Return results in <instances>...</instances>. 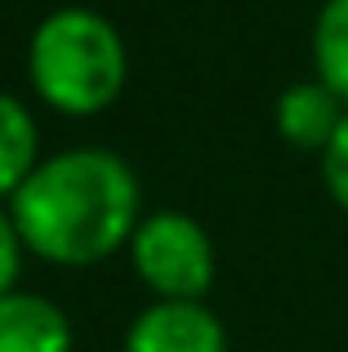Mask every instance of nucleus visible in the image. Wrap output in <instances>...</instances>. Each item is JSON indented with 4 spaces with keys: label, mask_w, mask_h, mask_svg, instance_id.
Wrapping results in <instances>:
<instances>
[{
    "label": "nucleus",
    "mask_w": 348,
    "mask_h": 352,
    "mask_svg": "<svg viewBox=\"0 0 348 352\" xmlns=\"http://www.w3.org/2000/svg\"><path fill=\"white\" fill-rule=\"evenodd\" d=\"M23 250L58 267H89L130 245L139 228V179L107 147L54 152L9 197Z\"/></svg>",
    "instance_id": "nucleus-1"
},
{
    "label": "nucleus",
    "mask_w": 348,
    "mask_h": 352,
    "mask_svg": "<svg viewBox=\"0 0 348 352\" xmlns=\"http://www.w3.org/2000/svg\"><path fill=\"white\" fill-rule=\"evenodd\" d=\"M130 58L103 14L63 5L36 23L27 41V80L36 98L63 116H98L121 98Z\"/></svg>",
    "instance_id": "nucleus-2"
},
{
    "label": "nucleus",
    "mask_w": 348,
    "mask_h": 352,
    "mask_svg": "<svg viewBox=\"0 0 348 352\" xmlns=\"http://www.w3.org/2000/svg\"><path fill=\"white\" fill-rule=\"evenodd\" d=\"M130 263L157 299L201 303L215 285V245L183 210H152L130 236Z\"/></svg>",
    "instance_id": "nucleus-3"
},
{
    "label": "nucleus",
    "mask_w": 348,
    "mask_h": 352,
    "mask_svg": "<svg viewBox=\"0 0 348 352\" xmlns=\"http://www.w3.org/2000/svg\"><path fill=\"white\" fill-rule=\"evenodd\" d=\"M121 352H228V335L206 303L157 299L130 321Z\"/></svg>",
    "instance_id": "nucleus-4"
},
{
    "label": "nucleus",
    "mask_w": 348,
    "mask_h": 352,
    "mask_svg": "<svg viewBox=\"0 0 348 352\" xmlns=\"http://www.w3.org/2000/svg\"><path fill=\"white\" fill-rule=\"evenodd\" d=\"M0 352H72V321L32 290L0 294Z\"/></svg>",
    "instance_id": "nucleus-5"
},
{
    "label": "nucleus",
    "mask_w": 348,
    "mask_h": 352,
    "mask_svg": "<svg viewBox=\"0 0 348 352\" xmlns=\"http://www.w3.org/2000/svg\"><path fill=\"white\" fill-rule=\"evenodd\" d=\"M344 116H348V107L322 80H299V85L281 89V98H277V134L290 147H299V152L322 156L331 147V138L340 134Z\"/></svg>",
    "instance_id": "nucleus-6"
},
{
    "label": "nucleus",
    "mask_w": 348,
    "mask_h": 352,
    "mask_svg": "<svg viewBox=\"0 0 348 352\" xmlns=\"http://www.w3.org/2000/svg\"><path fill=\"white\" fill-rule=\"evenodd\" d=\"M36 165H41V129H36V116L14 94L0 89V201L14 197L32 179Z\"/></svg>",
    "instance_id": "nucleus-7"
},
{
    "label": "nucleus",
    "mask_w": 348,
    "mask_h": 352,
    "mask_svg": "<svg viewBox=\"0 0 348 352\" xmlns=\"http://www.w3.org/2000/svg\"><path fill=\"white\" fill-rule=\"evenodd\" d=\"M317 80L348 107V0H326L313 23Z\"/></svg>",
    "instance_id": "nucleus-8"
},
{
    "label": "nucleus",
    "mask_w": 348,
    "mask_h": 352,
    "mask_svg": "<svg viewBox=\"0 0 348 352\" xmlns=\"http://www.w3.org/2000/svg\"><path fill=\"white\" fill-rule=\"evenodd\" d=\"M322 179H326V192L335 197V206L348 214V116L340 134L331 138V147L322 152Z\"/></svg>",
    "instance_id": "nucleus-9"
},
{
    "label": "nucleus",
    "mask_w": 348,
    "mask_h": 352,
    "mask_svg": "<svg viewBox=\"0 0 348 352\" xmlns=\"http://www.w3.org/2000/svg\"><path fill=\"white\" fill-rule=\"evenodd\" d=\"M18 267H23V236H18L9 210H0V294L14 290Z\"/></svg>",
    "instance_id": "nucleus-10"
}]
</instances>
